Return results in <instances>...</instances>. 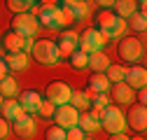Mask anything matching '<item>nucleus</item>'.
I'll list each match as a JSON object with an SVG mask.
<instances>
[{
    "label": "nucleus",
    "mask_w": 147,
    "mask_h": 140,
    "mask_svg": "<svg viewBox=\"0 0 147 140\" xmlns=\"http://www.w3.org/2000/svg\"><path fill=\"white\" fill-rule=\"evenodd\" d=\"M112 89V98L119 103V105H133V98H136V91L131 89L128 84H124V82H119V84H115V86H110Z\"/></svg>",
    "instance_id": "15"
},
{
    "label": "nucleus",
    "mask_w": 147,
    "mask_h": 140,
    "mask_svg": "<svg viewBox=\"0 0 147 140\" xmlns=\"http://www.w3.org/2000/svg\"><path fill=\"white\" fill-rule=\"evenodd\" d=\"M103 75L107 77V82H110V84H119V82H124L126 65H112V63H110V65H107V70H105Z\"/></svg>",
    "instance_id": "25"
},
{
    "label": "nucleus",
    "mask_w": 147,
    "mask_h": 140,
    "mask_svg": "<svg viewBox=\"0 0 147 140\" xmlns=\"http://www.w3.org/2000/svg\"><path fill=\"white\" fill-rule=\"evenodd\" d=\"M45 138H47V140H65V131L59 129V126H51V129H47Z\"/></svg>",
    "instance_id": "31"
},
{
    "label": "nucleus",
    "mask_w": 147,
    "mask_h": 140,
    "mask_svg": "<svg viewBox=\"0 0 147 140\" xmlns=\"http://www.w3.org/2000/svg\"><path fill=\"white\" fill-rule=\"evenodd\" d=\"M54 112H56V105L54 103H49L47 98L40 103V110H38V114L40 117H45V119H49V117H54Z\"/></svg>",
    "instance_id": "29"
},
{
    "label": "nucleus",
    "mask_w": 147,
    "mask_h": 140,
    "mask_svg": "<svg viewBox=\"0 0 147 140\" xmlns=\"http://www.w3.org/2000/svg\"><path fill=\"white\" fill-rule=\"evenodd\" d=\"M38 30H40V24H38V19H35L30 12L28 14H14V19H12V33H16L24 40H35Z\"/></svg>",
    "instance_id": "4"
},
{
    "label": "nucleus",
    "mask_w": 147,
    "mask_h": 140,
    "mask_svg": "<svg viewBox=\"0 0 147 140\" xmlns=\"http://www.w3.org/2000/svg\"><path fill=\"white\" fill-rule=\"evenodd\" d=\"M98 21H100V26H98V30L107 38V42L110 40H119L121 35L126 33V21L124 19H119V16H115L112 12H103L100 16H98Z\"/></svg>",
    "instance_id": "3"
},
{
    "label": "nucleus",
    "mask_w": 147,
    "mask_h": 140,
    "mask_svg": "<svg viewBox=\"0 0 147 140\" xmlns=\"http://www.w3.org/2000/svg\"><path fill=\"white\" fill-rule=\"evenodd\" d=\"M126 124L133 131H138V133H142L147 129V110H145V105H140V103L131 105V110L126 114Z\"/></svg>",
    "instance_id": "12"
},
{
    "label": "nucleus",
    "mask_w": 147,
    "mask_h": 140,
    "mask_svg": "<svg viewBox=\"0 0 147 140\" xmlns=\"http://www.w3.org/2000/svg\"><path fill=\"white\" fill-rule=\"evenodd\" d=\"M126 26H131L133 30H138V33H145V28H147V16H145V9H138L136 14H131L128 16V24Z\"/></svg>",
    "instance_id": "26"
},
{
    "label": "nucleus",
    "mask_w": 147,
    "mask_h": 140,
    "mask_svg": "<svg viewBox=\"0 0 147 140\" xmlns=\"http://www.w3.org/2000/svg\"><path fill=\"white\" fill-rule=\"evenodd\" d=\"M0 110H3V119H7V121H9V119L14 121L16 117L24 114V110H21V105H19V100H16V98H7Z\"/></svg>",
    "instance_id": "18"
},
{
    "label": "nucleus",
    "mask_w": 147,
    "mask_h": 140,
    "mask_svg": "<svg viewBox=\"0 0 147 140\" xmlns=\"http://www.w3.org/2000/svg\"><path fill=\"white\" fill-rule=\"evenodd\" d=\"M133 140H145V138H142V135H140V138H133Z\"/></svg>",
    "instance_id": "39"
},
{
    "label": "nucleus",
    "mask_w": 147,
    "mask_h": 140,
    "mask_svg": "<svg viewBox=\"0 0 147 140\" xmlns=\"http://www.w3.org/2000/svg\"><path fill=\"white\" fill-rule=\"evenodd\" d=\"M110 140H131V138H128V135H124V133H119V135H112Z\"/></svg>",
    "instance_id": "37"
},
{
    "label": "nucleus",
    "mask_w": 147,
    "mask_h": 140,
    "mask_svg": "<svg viewBox=\"0 0 147 140\" xmlns=\"http://www.w3.org/2000/svg\"><path fill=\"white\" fill-rule=\"evenodd\" d=\"M105 44H107V38H105L98 28H89V30L80 33V51H84V54L103 51Z\"/></svg>",
    "instance_id": "5"
},
{
    "label": "nucleus",
    "mask_w": 147,
    "mask_h": 140,
    "mask_svg": "<svg viewBox=\"0 0 147 140\" xmlns=\"http://www.w3.org/2000/svg\"><path fill=\"white\" fill-rule=\"evenodd\" d=\"M24 38H19L16 33H7L5 35V40H3V44H5V49L9 51V54H19V51H24Z\"/></svg>",
    "instance_id": "24"
},
{
    "label": "nucleus",
    "mask_w": 147,
    "mask_h": 140,
    "mask_svg": "<svg viewBox=\"0 0 147 140\" xmlns=\"http://www.w3.org/2000/svg\"><path fill=\"white\" fill-rule=\"evenodd\" d=\"M14 131L19 133L21 138H33L35 131H38V124H35V117L33 114H21L14 119Z\"/></svg>",
    "instance_id": "13"
},
{
    "label": "nucleus",
    "mask_w": 147,
    "mask_h": 140,
    "mask_svg": "<svg viewBox=\"0 0 147 140\" xmlns=\"http://www.w3.org/2000/svg\"><path fill=\"white\" fill-rule=\"evenodd\" d=\"M86 140H91V138H86Z\"/></svg>",
    "instance_id": "40"
},
{
    "label": "nucleus",
    "mask_w": 147,
    "mask_h": 140,
    "mask_svg": "<svg viewBox=\"0 0 147 140\" xmlns=\"http://www.w3.org/2000/svg\"><path fill=\"white\" fill-rule=\"evenodd\" d=\"M110 65V59L105 56V51H94V54H89V68L94 70V73H105Z\"/></svg>",
    "instance_id": "20"
},
{
    "label": "nucleus",
    "mask_w": 147,
    "mask_h": 140,
    "mask_svg": "<svg viewBox=\"0 0 147 140\" xmlns=\"http://www.w3.org/2000/svg\"><path fill=\"white\" fill-rule=\"evenodd\" d=\"M70 96H72V89H70L65 82H51V84L47 86V100L54 103L56 108L68 105V103H70Z\"/></svg>",
    "instance_id": "7"
},
{
    "label": "nucleus",
    "mask_w": 147,
    "mask_h": 140,
    "mask_svg": "<svg viewBox=\"0 0 147 140\" xmlns=\"http://www.w3.org/2000/svg\"><path fill=\"white\" fill-rule=\"evenodd\" d=\"M77 129H80V131H84V133L89 135V133H96V131L100 129V121H96V119L91 117L89 112H80V119H77Z\"/></svg>",
    "instance_id": "19"
},
{
    "label": "nucleus",
    "mask_w": 147,
    "mask_h": 140,
    "mask_svg": "<svg viewBox=\"0 0 147 140\" xmlns=\"http://www.w3.org/2000/svg\"><path fill=\"white\" fill-rule=\"evenodd\" d=\"M138 100H140V105H145V100H147V94H145V89H140V94H138Z\"/></svg>",
    "instance_id": "36"
},
{
    "label": "nucleus",
    "mask_w": 147,
    "mask_h": 140,
    "mask_svg": "<svg viewBox=\"0 0 147 140\" xmlns=\"http://www.w3.org/2000/svg\"><path fill=\"white\" fill-rule=\"evenodd\" d=\"M3 103H5V100H3V96H0V108H3Z\"/></svg>",
    "instance_id": "38"
},
{
    "label": "nucleus",
    "mask_w": 147,
    "mask_h": 140,
    "mask_svg": "<svg viewBox=\"0 0 147 140\" xmlns=\"http://www.w3.org/2000/svg\"><path fill=\"white\" fill-rule=\"evenodd\" d=\"M42 100H45V98H42L38 91H21V100H19V105H21L24 114H38Z\"/></svg>",
    "instance_id": "14"
},
{
    "label": "nucleus",
    "mask_w": 147,
    "mask_h": 140,
    "mask_svg": "<svg viewBox=\"0 0 147 140\" xmlns=\"http://www.w3.org/2000/svg\"><path fill=\"white\" fill-rule=\"evenodd\" d=\"M91 105H94V108L105 110L107 105H110V96H107V94H96V96H91Z\"/></svg>",
    "instance_id": "30"
},
{
    "label": "nucleus",
    "mask_w": 147,
    "mask_h": 140,
    "mask_svg": "<svg viewBox=\"0 0 147 140\" xmlns=\"http://www.w3.org/2000/svg\"><path fill=\"white\" fill-rule=\"evenodd\" d=\"M0 96H3L5 100L19 96V84H16V79H12L9 75H7L5 79H0Z\"/></svg>",
    "instance_id": "23"
},
{
    "label": "nucleus",
    "mask_w": 147,
    "mask_h": 140,
    "mask_svg": "<svg viewBox=\"0 0 147 140\" xmlns=\"http://www.w3.org/2000/svg\"><path fill=\"white\" fill-rule=\"evenodd\" d=\"M100 129H105L110 135H119L126 131V114L121 112L119 105H107L103 119H100Z\"/></svg>",
    "instance_id": "2"
},
{
    "label": "nucleus",
    "mask_w": 147,
    "mask_h": 140,
    "mask_svg": "<svg viewBox=\"0 0 147 140\" xmlns=\"http://www.w3.org/2000/svg\"><path fill=\"white\" fill-rule=\"evenodd\" d=\"M54 119H56V126L63 129V131H70L77 126V119H80V112L72 108V105H61V108H56V112H54Z\"/></svg>",
    "instance_id": "8"
},
{
    "label": "nucleus",
    "mask_w": 147,
    "mask_h": 140,
    "mask_svg": "<svg viewBox=\"0 0 147 140\" xmlns=\"http://www.w3.org/2000/svg\"><path fill=\"white\" fill-rule=\"evenodd\" d=\"M30 56L38 61L40 65H59L61 56H59V49H56V42L54 40H35L33 42V49H30Z\"/></svg>",
    "instance_id": "1"
},
{
    "label": "nucleus",
    "mask_w": 147,
    "mask_h": 140,
    "mask_svg": "<svg viewBox=\"0 0 147 140\" xmlns=\"http://www.w3.org/2000/svg\"><path fill=\"white\" fill-rule=\"evenodd\" d=\"M61 9L68 14V19L70 21H82L89 16V3H84V0H65V3H61Z\"/></svg>",
    "instance_id": "10"
},
{
    "label": "nucleus",
    "mask_w": 147,
    "mask_h": 140,
    "mask_svg": "<svg viewBox=\"0 0 147 140\" xmlns=\"http://www.w3.org/2000/svg\"><path fill=\"white\" fill-rule=\"evenodd\" d=\"M119 56H121V61H128V63H136V61H142V56H145V47H142V40H138V38H124L121 42H119Z\"/></svg>",
    "instance_id": "6"
},
{
    "label": "nucleus",
    "mask_w": 147,
    "mask_h": 140,
    "mask_svg": "<svg viewBox=\"0 0 147 140\" xmlns=\"http://www.w3.org/2000/svg\"><path fill=\"white\" fill-rule=\"evenodd\" d=\"M5 138H9V121L0 117V140H5Z\"/></svg>",
    "instance_id": "33"
},
{
    "label": "nucleus",
    "mask_w": 147,
    "mask_h": 140,
    "mask_svg": "<svg viewBox=\"0 0 147 140\" xmlns=\"http://www.w3.org/2000/svg\"><path fill=\"white\" fill-rule=\"evenodd\" d=\"M65 140H86V133H84V131H80V129L75 126V129L65 131Z\"/></svg>",
    "instance_id": "32"
},
{
    "label": "nucleus",
    "mask_w": 147,
    "mask_h": 140,
    "mask_svg": "<svg viewBox=\"0 0 147 140\" xmlns=\"http://www.w3.org/2000/svg\"><path fill=\"white\" fill-rule=\"evenodd\" d=\"M124 84H128L131 89L140 91L145 89V84H147V70L142 65H128L126 68V75H124Z\"/></svg>",
    "instance_id": "11"
},
{
    "label": "nucleus",
    "mask_w": 147,
    "mask_h": 140,
    "mask_svg": "<svg viewBox=\"0 0 147 140\" xmlns=\"http://www.w3.org/2000/svg\"><path fill=\"white\" fill-rule=\"evenodd\" d=\"M3 61L7 63L9 70H16V73H21V70H26V68L30 65V56L24 54V51H19V54H7Z\"/></svg>",
    "instance_id": "17"
},
{
    "label": "nucleus",
    "mask_w": 147,
    "mask_h": 140,
    "mask_svg": "<svg viewBox=\"0 0 147 140\" xmlns=\"http://www.w3.org/2000/svg\"><path fill=\"white\" fill-rule=\"evenodd\" d=\"M110 86H112V84L107 82V77H105L103 73H94L91 79H89V91H86V94H89V98L96 96V94H107Z\"/></svg>",
    "instance_id": "16"
},
{
    "label": "nucleus",
    "mask_w": 147,
    "mask_h": 140,
    "mask_svg": "<svg viewBox=\"0 0 147 140\" xmlns=\"http://www.w3.org/2000/svg\"><path fill=\"white\" fill-rule=\"evenodd\" d=\"M70 63H72V68L75 70H84V68H89V54H84V51H75V54L70 56Z\"/></svg>",
    "instance_id": "28"
},
{
    "label": "nucleus",
    "mask_w": 147,
    "mask_h": 140,
    "mask_svg": "<svg viewBox=\"0 0 147 140\" xmlns=\"http://www.w3.org/2000/svg\"><path fill=\"white\" fill-rule=\"evenodd\" d=\"M56 49H59V56H61V59H63V56L70 59V56L80 49V33H77V30H63Z\"/></svg>",
    "instance_id": "9"
},
{
    "label": "nucleus",
    "mask_w": 147,
    "mask_h": 140,
    "mask_svg": "<svg viewBox=\"0 0 147 140\" xmlns=\"http://www.w3.org/2000/svg\"><path fill=\"white\" fill-rule=\"evenodd\" d=\"M96 5H100V7H115V3H112V0H100V3H96Z\"/></svg>",
    "instance_id": "35"
},
{
    "label": "nucleus",
    "mask_w": 147,
    "mask_h": 140,
    "mask_svg": "<svg viewBox=\"0 0 147 140\" xmlns=\"http://www.w3.org/2000/svg\"><path fill=\"white\" fill-rule=\"evenodd\" d=\"M7 70H9V68H7V63L0 59V79H5V77H7Z\"/></svg>",
    "instance_id": "34"
},
{
    "label": "nucleus",
    "mask_w": 147,
    "mask_h": 140,
    "mask_svg": "<svg viewBox=\"0 0 147 140\" xmlns=\"http://www.w3.org/2000/svg\"><path fill=\"white\" fill-rule=\"evenodd\" d=\"M70 105H72L77 112H86V110L91 108V98H89L86 91H72V96H70Z\"/></svg>",
    "instance_id": "22"
},
{
    "label": "nucleus",
    "mask_w": 147,
    "mask_h": 140,
    "mask_svg": "<svg viewBox=\"0 0 147 140\" xmlns=\"http://www.w3.org/2000/svg\"><path fill=\"white\" fill-rule=\"evenodd\" d=\"M115 9H117L115 16H119V19L126 21L131 14L138 12V3H133V0H117V3H115Z\"/></svg>",
    "instance_id": "21"
},
{
    "label": "nucleus",
    "mask_w": 147,
    "mask_h": 140,
    "mask_svg": "<svg viewBox=\"0 0 147 140\" xmlns=\"http://www.w3.org/2000/svg\"><path fill=\"white\" fill-rule=\"evenodd\" d=\"M7 7L14 14H28L35 7V3H33V0H7Z\"/></svg>",
    "instance_id": "27"
}]
</instances>
